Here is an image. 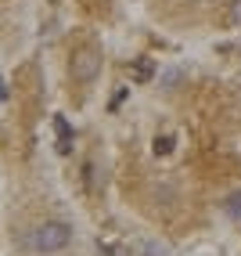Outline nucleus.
<instances>
[{"label":"nucleus","instance_id":"nucleus-3","mask_svg":"<svg viewBox=\"0 0 241 256\" xmlns=\"http://www.w3.org/2000/svg\"><path fill=\"white\" fill-rule=\"evenodd\" d=\"M151 76H155V62H151V58H137V62L130 65V80H133V83H148Z\"/></svg>","mask_w":241,"mask_h":256},{"label":"nucleus","instance_id":"nucleus-5","mask_svg":"<svg viewBox=\"0 0 241 256\" xmlns=\"http://www.w3.org/2000/svg\"><path fill=\"white\" fill-rule=\"evenodd\" d=\"M223 213H227L231 220H241V188L227 195V202H223Z\"/></svg>","mask_w":241,"mask_h":256},{"label":"nucleus","instance_id":"nucleus-1","mask_svg":"<svg viewBox=\"0 0 241 256\" xmlns=\"http://www.w3.org/2000/svg\"><path fill=\"white\" fill-rule=\"evenodd\" d=\"M72 242V228L61 224V220H43L29 231V249L32 252H61Z\"/></svg>","mask_w":241,"mask_h":256},{"label":"nucleus","instance_id":"nucleus-4","mask_svg":"<svg viewBox=\"0 0 241 256\" xmlns=\"http://www.w3.org/2000/svg\"><path fill=\"white\" fill-rule=\"evenodd\" d=\"M54 134H58V152H61V156H68V152H72V130H68L65 116L54 119Z\"/></svg>","mask_w":241,"mask_h":256},{"label":"nucleus","instance_id":"nucleus-9","mask_svg":"<svg viewBox=\"0 0 241 256\" xmlns=\"http://www.w3.org/2000/svg\"><path fill=\"white\" fill-rule=\"evenodd\" d=\"M0 101H7V83H4V76H0Z\"/></svg>","mask_w":241,"mask_h":256},{"label":"nucleus","instance_id":"nucleus-2","mask_svg":"<svg viewBox=\"0 0 241 256\" xmlns=\"http://www.w3.org/2000/svg\"><path fill=\"white\" fill-rule=\"evenodd\" d=\"M101 54L94 47H83V50H76L72 54V62H68V72H72V80L76 83H94L97 76H101Z\"/></svg>","mask_w":241,"mask_h":256},{"label":"nucleus","instance_id":"nucleus-6","mask_svg":"<svg viewBox=\"0 0 241 256\" xmlns=\"http://www.w3.org/2000/svg\"><path fill=\"white\" fill-rule=\"evenodd\" d=\"M180 76H184L180 69H169V72H162V80H159V83H162V90H173L177 83H180Z\"/></svg>","mask_w":241,"mask_h":256},{"label":"nucleus","instance_id":"nucleus-8","mask_svg":"<svg viewBox=\"0 0 241 256\" xmlns=\"http://www.w3.org/2000/svg\"><path fill=\"white\" fill-rule=\"evenodd\" d=\"M231 22L241 26V0H231Z\"/></svg>","mask_w":241,"mask_h":256},{"label":"nucleus","instance_id":"nucleus-7","mask_svg":"<svg viewBox=\"0 0 241 256\" xmlns=\"http://www.w3.org/2000/svg\"><path fill=\"white\" fill-rule=\"evenodd\" d=\"M173 152V138H155V156H169Z\"/></svg>","mask_w":241,"mask_h":256}]
</instances>
